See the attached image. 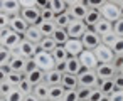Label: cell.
Returning <instances> with one entry per match:
<instances>
[{
	"instance_id": "6da1fadb",
	"label": "cell",
	"mask_w": 123,
	"mask_h": 101,
	"mask_svg": "<svg viewBox=\"0 0 123 101\" xmlns=\"http://www.w3.org/2000/svg\"><path fill=\"white\" fill-rule=\"evenodd\" d=\"M34 59H36L37 66H39L42 71H51V69H56V66H57V62H56L52 52H47V51H42V49H39V51L36 52Z\"/></svg>"
},
{
	"instance_id": "7a4b0ae2",
	"label": "cell",
	"mask_w": 123,
	"mask_h": 101,
	"mask_svg": "<svg viewBox=\"0 0 123 101\" xmlns=\"http://www.w3.org/2000/svg\"><path fill=\"white\" fill-rule=\"evenodd\" d=\"M24 39V36H20L19 32H15L14 29H9L5 32H0V42L4 47H9L12 51H15L20 44V41Z\"/></svg>"
},
{
	"instance_id": "3957f363",
	"label": "cell",
	"mask_w": 123,
	"mask_h": 101,
	"mask_svg": "<svg viewBox=\"0 0 123 101\" xmlns=\"http://www.w3.org/2000/svg\"><path fill=\"white\" fill-rule=\"evenodd\" d=\"M78 81H79V86L96 88L98 83H99V77H98V74H96L94 69H83V72L78 74Z\"/></svg>"
},
{
	"instance_id": "277c9868",
	"label": "cell",
	"mask_w": 123,
	"mask_h": 101,
	"mask_svg": "<svg viewBox=\"0 0 123 101\" xmlns=\"http://www.w3.org/2000/svg\"><path fill=\"white\" fill-rule=\"evenodd\" d=\"M81 41H83V46H84V49H89V51H94L99 44H101V36L93 29V27H89L88 30H86V34L81 37Z\"/></svg>"
},
{
	"instance_id": "5b68a950",
	"label": "cell",
	"mask_w": 123,
	"mask_h": 101,
	"mask_svg": "<svg viewBox=\"0 0 123 101\" xmlns=\"http://www.w3.org/2000/svg\"><path fill=\"white\" fill-rule=\"evenodd\" d=\"M103 19L110 20V22H116L118 19H121V14H120V5L113 4V2H106L101 9H99Z\"/></svg>"
},
{
	"instance_id": "8992f818",
	"label": "cell",
	"mask_w": 123,
	"mask_h": 101,
	"mask_svg": "<svg viewBox=\"0 0 123 101\" xmlns=\"http://www.w3.org/2000/svg\"><path fill=\"white\" fill-rule=\"evenodd\" d=\"M89 27L86 25V22L84 20H71V24H69V27L66 29L68 30V34H69V37H73V39H81L84 34H86V30H88Z\"/></svg>"
},
{
	"instance_id": "52a82bcc",
	"label": "cell",
	"mask_w": 123,
	"mask_h": 101,
	"mask_svg": "<svg viewBox=\"0 0 123 101\" xmlns=\"http://www.w3.org/2000/svg\"><path fill=\"white\" fill-rule=\"evenodd\" d=\"M37 51H39V46L34 44V42H31V41H27L25 37L20 41V44H19V47H17V52H19L22 57H25V59L34 57Z\"/></svg>"
},
{
	"instance_id": "ba28073f",
	"label": "cell",
	"mask_w": 123,
	"mask_h": 101,
	"mask_svg": "<svg viewBox=\"0 0 123 101\" xmlns=\"http://www.w3.org/2000/svg\"><path fill=\"white\" fill-rule=\"evenodd\" d=\"M94 54H96V57H98V61H99V64L101 62H113V59H115V51L110 47V46H106V44H99L96 49H94Z\"/></svg>"
},
{
	"instance_id": "9c48e42d",
	"label": "cell",
	"mask_w": 123,
	"mask_h": 101,
	"mask_svg": "<svg viewBox=\"0 0 123 101\" xmlns=\"http://www.w3.org/2000/svg\"><path fill=\"white\" fill-rule=\"evenodd\" d=\"M79 61H81V64H83L84 69H96L98 64H99V61H98L94 51H89V49H84V51L79 54Z\"/></svg>"
},
{
	"instance_id": "30bf717a",
	"label": "cell",
	"mask_w": 123,
	"mask_h": 101,
	"mask_svg": "<svg viewBox=\"0 0 123 101\" xmlns=\"http://www.w3.org/2000/svg\"><path fill=\"white\" fill-rule=\"evenodd\" d=\"M94 71H96V74H98L99 79H110V77H115L120 72L113 66V62H101V64H98V67Z\"/></svg>"
},
{
	"instance_id": "8fae6325",
	"label": "cell",
	"mask_w": 123,
	"mask_h": 101,
	"mask_svg": "<svg viewBox=\"0 0 123 101\" xmlns=\"http://www.w3.org/2000/svg\"><path fill=\"white\" fill-rule=\"evenodd\" d=\"M20 15H22L31 25H36V24L41 22V9H39V7H25V9H22Z\"/></svg>"
},
{
	"instance_id": "7c38bea8",
	"label": "cell",
	"mask_w": 123,
	"mask_h": 101,
	"mask_svg": "<svg viewBox=\"0 0 123 101\" xmlns=\"http://www.w3.org/2000/svg\"><path fill=\"white\" fill-rule=\"evenodd\" d=\"M31 27V24L20 15V14H17V15H12V20H10V29H14L15 32H19L20 36H25V32H27V29Z\"/></svg>"
},
{
	"instance_id": "4fadbf2b",
	"label": "cell",
	"mask_w": 123,
	"mask_h": 101,
	"mask_svg": "<svg viewBox=\"0 0 123 101\" xmlns=\"http://www.w3.org/2000/svg\"><path fill=\"white\" fill-rule=\"evenodd\" d=\"M83 64L79 61V56H71L66 62H64V72H69V74H81L83 72Z\"/></svg>"
},
{
	"instance_id": "5bb4252c",
	"label": "cell",
	"mask_w": 123,
	"mask_h": 101,
	"mask_svg": "<svg viewBox=\"0 0 123 101\" xmlns=\"http://www.w3.org/2000/svg\"><path fill=\"white\" fill-rule=\"evenodd\" d=\"M88 10H89V9L86 7L84 2H83V4H76V5H69V7H68V12H69V15H71L74 20H84Z\"/></svg>"
},
{
	"instance_id": "9a60e30c",
	"label": "cell",
	"mask_w": 123,
	"mask_h": 101,
	"mask_svg": "<svg viewBox=\"0 0 123 101\" xmlns=\"http://www.w3.org/2000/svg\"><path fill=\"white\" fill-rule=\"evenodd\" d=\"M2 12H5L12 17V15H17L22 12V5L19 0H2Z\"/></svg>"
},
{
	"instance_id": "2e32d148",
	"label": "cell",
	"mask_w": 123,
	"mask_h": 101,
	"mask_svg": "<svg viewBox=\"0 0 123 101\" xmlns=\"http://www.w3.org/2000/svg\"><path fill=\"white\" fill-rule=\"evenodd\" d=\"M25 57H22L19 52H17V49L14 51V57H12V61L9 62L10 64V67H12V71H15V72H20V74H24L25 72ZM25 76V74H24Z\"/></svg>"
},
{
	"instance_id": "e0dca14e",
	"label": "cell",
	"mask_w": 123,
	"mask_h": 101,
	"mask_svg": "<svg viewBox=\"0 0 123 101\" xmlns=\"http://www.w3.org/2000/svg\"><path fill=\"white\" fill-rule=\"evenodd\" d=\"M64 47L68 49V52H69V56H79L83 51H84V46H83V41L81 39H69L66 44H64Z\"/></svg>"
},
{
	"instance_id": "ac0fdd59",
	"label": "cell",
	"mask_w": 123,
	"mask_h": 101,
	"mask_svg": "<svg viewBox=\"0 0 123 101\" xmlns=\"http://www.w3.org/2000/svg\"><path fill=\"white\" fill-rule=\"evenodd\" d=\"M62 76H64V72L59 71L57 67H56V69H51V71H46V79H44V83H47L49 86L61 84V83H62Z\"/></svg>"
},
{
	"instance_id": "d6986e66",
	"label": "cell",
	"mask_w": 123,
	"mask_h": 101,
	"mask_svg": "<svg viewBox=\"0 0 123 101\" xmlns=\"http://www.w3.org/2000/svg\"><path fill=\"white\" fill-rule=\"evenodd\" d=\"M27 41H31V42H34V44H37L39 46V42L42 41V32H41V29H39V25L36 24V25H31L29 29H27V32H25V36H24Z\"/></svg>"
},
{
	"instance_id": "ffe728a7",
	"label": "cell",
	"mask_w": 123,
	"mask_h": 101,
	"mask_svg": "<svg viewBox=\"0 0 123 101\" xmlns=\"http://www.w3.org/2000/svg\"><path fill=\"white\" fill-rule=\"evenodd\" d=\"M49 89H51V86L47 83H41V84H36L34 86L32 94L37 96L41 101H49Z\"/></svg>"
},
{
	"instance_id": "44dd1931",
	"label": "cell",
	"mask_w": 123,
	"mask_h": 101,
	"mask_svg": "<svg viewBox=\"0 0 123 101\" xmlns=\"http://www.w3.org/2000/svg\"><path fill=\"white\" fill-rule=\"evenodd\" d=\"M101 19H103V15H101V12L98 9H89L88 14H86V17H84V22H86L88 27H94Z\"/></svg>"
},
{
	"instance_id": "7402d4cb",
	"label": "cell",
	"mask_w": 123,
	"mask_h": 101,
	"mask_svg": "<svg viewBox=\"0 0 123 101\" xmlns=\"http://www.w3.org/2000/svg\"><path fill=\"white\" fill-rule=\"evenodd\" d=\"M101 37L103 36H106V34H110V32H113V22H110V20H106V19H101L94 27H93Z\"/></svg>"
},
{
	"instance_id": "603a6c76",
	"label": "cell",
	"mask_w": 123,
	"mask_h": 101,
	"mask_svg": "<svg viewBox=\"0 0 123 101\" xmlns=\"http://www.w3.org/2000/svg\"><path fill=\"white\" fill-rule=\"evenodd\" d=\"M66 89H78L79 88V81H78V76L76 74H69V72H64L62 76V83H61Z\"/></svg>"
},
{
	"instance_id": "cb8c5ba5",
	"label": "cell",
	"mask_w": 123,
	"mask_h": 101,
	"mask_svg": "<svg viewBox=\"0 0 123 101\" xmlns=\"http://www.w3.org/2000/svg\"><path fill=\"white\" fill-rule=\"evenodd\" d=\"M25 76H27V77H29V81H31L34 86H36V84L44 83V79H46V71H42L41 67H37V69H34V71L27 72Z\"/></svg>"
},
{
	"instance_id": "d4e9b609",
	"label": "cell",
	"mask_w": 123,
	"mask_h": 101,
	"mask_svg": "<svg viewBox=\"0 0 123 101\" xmlns=\"http://www.w3.org/2000/svg\"><path fill=\"white\" fill-rule=\"evenodd\" d=\"M96 88L101 89L106 96H110V94L116 89V86H115V79H113V77H110V79H99V83H98Z\"/></svg>"
},
{
	"instance_id": "484cf974",
	"label": "cell",
	"mask_w": 123,
	"mask_h": 101,
	"mask_svg": "<svg viewBox=\"0 0 123 101\" xmlns=\"http://www.w3.org/2000/svg\"><path fill=\"white\" fill-rule=\"evenodd\" d=\"M37 25H39V29H41V32H42L44 37H52V34H54L56 29H57L56 22H46V20H41Z\"/></svg>"
},
{
	"instance_id": "4316f807",
	"label": "cell",
	"mask_w": 123,
	"mask_h": 101,
	"mask_svg": "<svg viewBox=\"0 0 123 101\" xmlns=\"http://www.w3.org/2000/svg\"><path fill=\"white\" fill-rule=\"evenodd\" d=\"M52 56H54V59H56V62L57 64H62V62H66L71 56H69V52H68V49L64 47V46H57L54 51H52Z\"/></svg>"
},
{
	"instance_id": "83f0119b",
	"label": "cell",
	"mask_w": 123,
	"mask_h": 101,
	"mask_svg": "<svg viewBox=\"0 0 123 101\" xmlns=\"http://www.w3.org/2000/svg\"><path fill=\"white\" fill-rule=\"evenodd\" d=\"M71 20H73V17L69 15V12L66 10V12H62V14H57L56 15V19H54V22H56V25L59 27V29H68L69 27V24H71Z\"/></svg>"
},
{
	"instance_id": "f1b7e54d",
	"label": "cell",
	"mask_w": 123,
	"mask_h": 101,
	"mask_svg": "<svg viewBox=\"0 0 123 101\" xmlns=\"http://www.w3.org/2000/svg\"><path fill=\"white\" fill-rule=\"evenodd\" d=\"M59 44L54 41V37H42V41L39 42V49L42 51H47V52H52Z\"/></svg>"
},
{
	"instance_id": "f546056e",
	"label": "cell",
	"mask_w": 123,
	"mask_h": 101,
	"mask_svg": "<svg viewBox=\"0 0 123 101\" xmlns=\"http://www.w3.org/2000/svg\"><path fill=\"white\" fill-rule=\"evenodd\" d=\"M52 37H54V41H56L59 46H64V44L71 39V37H69V34H68V30H66V29H59V27H57V29H56V32L52 34Z\"/></svg>"
},
{
	"instance_id": "4dcf8cb0",
	"label": "cell",
	"mask_w": 123,
	"mask_h": 101,
	"mask_svg": "<svg viewBox=\"0 0 123 101\" xmlns=\"http://www.w3.org/2000/svg\"><path fill=\"white\" fill-rule=\"evenodd\" d=\"M64 93H66V88L62 84L51 86V89H49V99H62Z\"/></svg>"
},
{
	"instance_id": "1f68e13d",
	"label": "cell",
	"mask_w": 123,
	"mask_h": 101,
	"mask_svg": "<svg viewBox=\"0 0 123 101\" xmlns=\"http://www.w3.org/2000/svg\"><path fill=\"white\" fill-rule=\"evenodd\" d=\"M56 14H62L68 10V4H66V0H51V5H49Z\"/></svg>"
},
{
	"instance_id": "d6a6232c",
	"label": "cell",
	"mask_w": 123,
	"mask_h": 101,
	"mask_svg": "<svg viewBox=\"0 0 123 101\" xmlns=\"http://www.w3.org/2000/svg\"><path fill=\"white\" fill-rule=\"evenodd\" d=\"M17 88H19L24 94H32V91H34V84L29 81V77H27V76H24V77H22V81L19 83V86H17Z\"/></svg>"
},
{
	"instance_id": "836d02e7",
	"label": "cell",
	"mask_w": 123,
	"mask_h": 101,
	"mask_svg": "<svg viewBox=\"0 0 123 101\" xmlns=\"http://www.w3.org/2000/svg\"><path fill=\"white\" fill-rule=\"evenodd\" d=\"M7 101H24V98H25V94L19 89V88H14L7 96H4Z\"/></svg>"
},
{
	"instance_id": "e575fe53",
	"label": "cell",
	"mask_w": 123,
	"mask_h": 101,
	"mask_svg": "<svg viewBox=\"0 0 123 101\" xmlns=\"http://www.w3.org/2000/svg\"><path fill=\"white\" fill-rule=\"evenodd\" d=\"M22 77H24V74H20V72H15V71H12V72H10L9 76H5L4 79H5V81H9V83H10V84H12L14 88H17V86H19V83L22 81Z\"/></svg>"
},
{
	"instance_id": "d590c367",
	"label": "cell",
	"mask_w": 123,
	"mask_h": 101,
	"mask_svg": "<svg viewBox=\"0 0 123 101\" xmlns=\"http://www.w3.org/2000/svg\"><path fill=\"white\" fill-rule=\"evenodd\" d=\"M56 15H57V14H56L51 7H47V9H42V10H41V20H46V22H54Z\"/></svg>"
},
{
	"instance_id": "8d00e7d4",
	"label": "cell",
	"mask_w": 123,
	"mask_h": 101,
	"mask_svg": "<svg viewBox=\"0 0 123 101\" xmlns=\"http://www.w3.org/2000/svg\"><path fill=\"white\" fill-rule=\"evenodd\" d=\"M0 19H2V22H0V32L9 30V29H10V20H12V17H10L9 14L2 12V14H0Z\"/></svg>"
},
{
	"instance_id": "74e56055",
	"label": "cell",
	"mask_w": 123,
	"mask_h": 101,
	"mask_svg": "<svg viewBox=\"0 0 123 101\" xmlns=\"http://www.w3.org/2000/svg\"><path fill=\"white\" fill-rule=\"evenodd\" d=\"M106 99H108V96H106L101 89L93 88V93H91V96H89V101H106Z\"/></svg>"
},
{
	"instance_id": "f35d334b",
	"label": "cell",
	"mask_w": 123,
	"mask_h": 101,
	"mask_svg": "<svg viewBox=\"0 0 123 101\" xmlns=\"http://www.w3.org/2000/svg\"><path fill=\"white\" fill-rule=\"evenodd\" d=\"M93 93V88H84V86H79L78 88V94H79V99L81 101H88L89 96Z\"/></svg>"
},
{
	"instance_id": "ab89813d",
	"label": "cell",
	"mask_w": 123,
	"mask_h": 101,
	"mask_svg": "<svg viewBox=\"0 0 123 101\" xmlns=\"http://www.w3.org/2000/svg\"><path fill=\"white\" fill-rule=\"evenodd\" d=\"M62 101H81L79 94H78V89H66Z\"/></svg>"
},
{
	"instance_id": "60d3db41",
	"label": "cell",
	"mask_w": 123,
	"mask_h": 101,
	"mask_svg": "<svg viewBox=\"0 0 123 101\" xmlns=\"http://www.w3.org/2000/svg\"><path fill=\"white\" fill-rule=\"evenodd\" d=\"M12 89H14V86H12L9 81H5V79L2 77V83H0V96H2V98H4V96H7Z\"/></svg>"
},
{
	"instance_id": "b9f144b4",
	"label": "cell",
	"mask_w": 123,
	"mask_h": 101,
	"mask_svg": "<svg viewBox=\"0 0 123 101\" xmlns=\"http://www.w3.org/2000/svg\"><path fill=\"white\" fill-rule=\"evenodd\" d=\"M116 39H118V36L115 32H110V34H106V36L101 37V42L106 44V46H110V47H113V44L116 42Z\"/></svg>"
},
{
	"instance_id": "7bdbcfd3",
	"label": "cell",
	"mask_w": 123,
	"mask_h": 101,
	"mask_svg": "<svg viewBox=\"0 0 123 101\" xmlns=\"http://www.w3.org/2000/svg\"><path fill=\"white\" fill-rule=\"evenodd\" d=\"M106 2H108V0H84V4H86L88 9H98V10H99Z\"/></svg>"
},
{
	"instance_id": "ee69618b",
	"label": "cell",
	"mask_w": 123,
	"mask_h": 101,
	"mask_svg": "<svg viewBox=\"0 0 123 101\" xmlns=\"http://www.w3.org/2000/svg\"><path fill=\"white\" fill-rule=\"evenodd\" d=\"M113 32L118 37H123V19H118L116 22H113Z\"/></svg>"
},
{
	"instance_id": "f6af8a7d",
	"label": "cell",
	"mask_w": 123,
	"mask_h": 101,
	"mask_svg": "<svg viewBox=\"0 0 123 101\" xmlns=\"http://www.w3.org/2000/svg\"><path fill=\"white\" fill-rule=\"evenodd\" d=\"M39 66H37V62H36V59L34 57H29L27 61H25V72L24 74H27V72H31V71H34V69H37Z\"/></svg>"
},
{
	"instance_id": "bcb514c9",
	"label": "cell",
	"mask_w": 123,
	"mask_h": 101,
	"mask_svg": "<svg viewBox=\"0 0 123 101\" xmlns=\"http://www.w3.org/2000/svg\"><path fill=\"white\" fill-rule=\"evenodd\" d=\"M108 101H123V89H115L108 96Z\"/></svg>"
},
{
	"instance_id": "7dc6e473",
	"label": "cell",
	"mask_w": 123,
	"mask_h": 101,
	"mask_svg": "<svg viewBox=\"0 0 123 101\" xmlns=\"http://www.w3.org/2000/svg\"><path fill=\"white\" fill-rule=\"evenodd\" d=\"M111 49L115 51V54H123V37H118Z\"/></svg>"
},
{
	"instance_id": "c3c4849f",
	"label": "cell",
	"mask_w": 123,
	"mask_h": 101,
	"mask_svg": "<svg viewBox=\"0 0 123 101\" xmlns=\"http://www.w3.org/2000/svg\"><path fill=\"white\" fill-rule=\"evenodd\" d=\"M113 66H115L118 71H121V67H123V54H116V56H115V59H113Z\"/></svg>"
},
{
	"instance_id": "681fc988",
	"label": "cell",
	"mask_w": 123,
	"mask_h": 101,
	"mask_svg": "<svg viewBox=\"0 0 123 101\" xmlns=\"http://www.w3.org/2000/svg\"><path fill=\"white\" fill-rule=\"evenodd\" d=\"M113 79H115V86H116V89H123V74L118 72Z\"/></svg>"
},
{
	"instance_id": "f907efd6",
	"label": "cell",
	"mask_w": 123,
	"mask_h": 101,
	"mask_svg": "<svg viewBox=\"0 0 123 101\" xmlns=\"http://www.w3.org/2000/svg\"><path fill=\"white\" fill-rule=\"evenodd\" d=\"M0 72H2V77L9 76V74L12 72V67H10V64H0Z\"/></svg>"
},
{
	"instance_id": "816d5d0a",
	"label": "cell",
	"mask_w": 123,
	"mask_h": 101,
	"mask_svg": "<svg viewBox=\"0 0 123 101\" xmlns=\"http://www.w3.org/2000/svg\"><path fill=\"white\" fill-rule=\"evenodd\" d=\"M19 2H20L22 9H25V7H37V0H19Z\"/></svg>"
},
{
	"instance_id": "f5cc1de1",
	"label": "cell",
	"mask_w": 123,
	"mask_h": 101,
	"mask_svg": "<svg viewBox=\"0 0 123 101\" xmlns=\"http://www.w3.org/2000/svg\"><path fill=\"white\" fill-rule=\"evenodd\" d=\"M51 5V0H37V7L42 10V9H47Z\"/></svg>"
},
{
	"instance_id": "db71d44e",
	"label": "cell",
	"mask_w": 123,
	"mask_h": 101,
	"mask_svg": "<svg viewBox=\"0 0 123 101\" xmlns=\"http://www.w3.org/2000/svg\"><path fill=\"white\" fill-rule=\"evenodd\" d=\"M24 101H41V99H39L37 96H34V94H25Z\"/></svg>"
},
{
	"instance_id": "11a10c76",
	"label": "cell",
	"mask_w": 123,
	"mask_h": 101,
	"mask_svg": "<svg viewBox=\"0 0 123 101\" xmlns=\"http://www.w3.org/2000/svg\"><path fill=\"white\" fill-rule=\"evenodd\" d=\"M84 0H66V4L68 5H76V4H83Z\"/></svg>"
},
{
	"instance_id": "9f6ffc18",
	"label": "cell",
	"mask_w": 123,
	"mask_h": 101,
	"mask_svg": "<svg viewBox=\"0 0 123 101\" xmlns=\"http://www.w3.org/2000/svg\"><path fill=\"white\" fill-rule=\"evenodd\" d=\"M108 2H113V4H116V5H121V0H108Z\"/></svg>"
},
{
	"instance_id": "6f0895ef",
	"label": "cell",
	"mask_w": 123,
	"mask_h": 101,
	"mask_svg": "<svg viewBox=\"0 0 123 101\" xmlns=\"http://www.w3.org/2000/svg\"><path fill=\"white\" fill-rule=\"evenodd\" d=\"M120 14H121V19H123V4L120 5Z\"/></svg>"
},
{
	"instance_id": "680465c9",
	"label": "cell",
	"mask_w": 123,
	"mask_h": 101,
	"mask_svg": "<svg viewBox=\"0 0 123 101\" xmlns=\"http://www.w3.org/2000/svg\"><path fill=\"white\" fill-rule=\"evenodd\" d=\"M49 101H62V99H49Z\"/></svg>"
},
{
	"instance_id": "91938a15",
	"label": "cell",
	"mask_w": 123,
	"mask_h": 101,
	"mask_svg": "<svg viewBox=\"0 0 123 101\" xmlns=\"http://www.w3.org/2000/svg\"><path fill=\"white\" fill-rule=\"evenodd\" d=\"M0 101H7V99H5V98H2V99H0Z\"/></svg>"
},
{
	"instance_id": "94428289",
	"label": "cell",
	"mask_w": 123,
	"mask_h": 101,
	"mask_svg": "<svg viewBox=\"0 0 123 101\" xmlns=\"http://www.w3.org/2000/svg\"><path fill=\"white\" fill-rule=\"evenodd\" d=\"M120 72H121V74H123V67H121V71H120Z\"/></svg>"
},
{
	"instance_id": "6125c7cd",
	"label": "cell",
	"mask_w": 123,
	"mask_h": 101,
	"mask_svg": "<svg viewBox=\"0 0 123 101\" xmlns=\"http://www.w3.org/2000/svg\"><path fill=\"white\" fill-rule=\"evenodd\" d=\"M121 4H123V0H121Z\"/></svg>"
},
{
	"instance_id": "be15d7a7",
	"label": "cell",
	"mask_w": 123,
	"mask_h": 101,
	"mask_svg": "<svg viewBox=\"0 0 123 101\" xmlns=\"http://www.w3.org/2000/svg\"><path fill=\"white\" fill-rule=\"evenodd\" d=\"M88 101H89V99H88Z\"/></svg>"
},
{
	"instance_id": "e7e4bbea",
	"label": "cell",
	"mask_w": 123,
	"mask_h": 101,
	"mask_svg": "<svg viewBox=\"0 0 123 101\" xmlns=\"http://www.w3.org/2000/svg\"><path fill=\"white\" fill-rule=\"evenodd\" d=\"M106 101H108V99H106Z\"/></svg>"
}]
</instances>
